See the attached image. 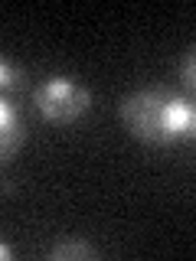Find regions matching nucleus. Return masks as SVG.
Here are the masks:
<instances>
[{"instance_id":"1","label":"nucleus","mask_w":196,"mask_h":261,"mask_svg":"<svg viewBox=\"0 0 196 261\" xmlns=\"http://www.w3.org/2000/svg\"><path fill=\"white\" fill-rule=\"evenodd\" d=\"M196 105L183 95L163 88H141L121 101V121L137 141L144 144H170L190 130Z\"/></svg>"},{"instance_id":"2","label":"nucleus","mask_w":196,"mask_h":261,"mask_svg":"<svg viewBox=\"0 0 196 261\" xmlns=\"http://www.w3.org/2000/svg\"><path fill=\"white\" fill-rule=\"evenodd\" d=\"M33 108L49 124H72L92 108V92L72 75H46L33 88Z\"/></svg>"},{"instance_id":"3","label":"nucleus","mask_w":196,"mask_h":261,"mask_svg":"<svg viewBox=\"0 0 196 261\" xmlns=\"http://www.w3.org/2000/svg\"><path fill=\"white\" fill-rule=\"evenodd\" d=\"M23 137H27V124H23L16 105L10 98H4V101H0V153H4V160H10L13 153L20 150Z\"/></svg>"},{"instance_id":"4","label":"nucleus","mask_w":196,"mask_h":261,"mask_svg":"<svg viewBox=\"0 0 196 261\" xmlns=\"http://www.w3.org/2000/svg\"><path fill=\"white\" fill-rule=\"evenodd\" d=\"M27 85V69H23L20 62H13V59H0V88L4 92H16V88H23Z\"/></svg>"},{"instance_id":"5","label":"nucleus","mask_w":196,"mask_h":261,"mask_svg":"<svg viewBox=\"0 0 196 261\" xmlns=\"http://www.w3.org/2000/svg\"><path fill=\"white\" fill-rule=\"evenodd\" d=\"M49 258H65V261H72V258H98V248L92 242H62V245H56V248L49 251Z\"/></svg>"},{"instance_id":"6","label":"nucleus","mask_w":196,"mask_h":261,"mask_svg":"<svg viewBox=\"0 0 196 261\" xmlns=\"http://www.w3.org/2000/svg\"><path fill=\"white\" fill-rule=\"evenodd\" d=\"M180 79H183V85L196 95V46H193V49H186L183 62H180Z\"/></svg>"},{"instance_id":"7","label":"nucleus","mask_w":196,"mask_h":261,"mask_svg":"<svg viewBox=\"0 0 196 261\" xmlns=\"http://www.w3.org/2000/svg\"><path fill=\"white\" fill-rule=\"evenodd\" d=\"M190 130L196 134V108H193V121H190Z\"/></svg>"}]
</instances>
